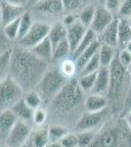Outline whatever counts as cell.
I'll list each match as a JSON object with an SVG mask.
<instances>
[{"label": "cell", "mask_w": 131, "mask_h": 147, "mask_svg": "<svg viewBox=\"0 0 131 147\" xmlns=\"http://www.w3.org/2000/svg\"><path fill=\"white\" fill-rule=\"evenodd\" d=\"M86 93L78 85L77 78L67 82L55 97L46 106L48 120L51 118L53 124H59L69 127H73L80 115L84 112V100Z\"/></svg>", "instance_id": "cell-1"}, {"label": "cell", "mask_w": 131, "mask_h": 147, "mask_svg": "<svg viewBox=\"0 0 131 147\" xmlns=\"http://www.w3.org/2000/svg\"><path fill=\"white\" fill-rule=\"evenodd\" d=\"M49 65L30 49L18 44L12 47L10 77L21 85L25 92L35 89Z\"/></svg>", "instance_id": "cell-2"}, {"label": "cell", "mask_w": 131, "mask_h": 147, "mask_svg": "<svg viewBox=\"0 0 131 147\" xmlns=\"http://www.w3.org/2000/svg\"><path fill=\"white\" fill-rule=\"evenodd\" d=\"M110 69V85L107 92L109 107L113 116H122L129 90V72L118 59V53Z\"/></svg>", "instance_id": "cell-3"}, {"label": "cell", "mask_w": 131, "mask_h": 147, "mask_svg": "<svg viewBox=\"0 0 131 147\" xmlns=\"http://www.w3.org/2000/svg\"><path fill=\"white\" fill-rule=\"evenodd\" d=\"M91 146H131V129L122 116H112L95 134Z\"/></svg>", "instance_id": "cell-4"}, {"label": "cell", "mask_w": 131, "mask_h": 147, "mask_svg": "<svg viewBox=\"0 0 131 147\" xmlns=\"http://www.w3.org/2000/svg\"><path fill=\"white\" fill-rule=\"evenodd\" d=\"M67 82L68 80L60 73L57 64H50L37 86L35 87V90L41 96L43 106L46 107L48 105L55 95L63 88Z\"/></svg>", "instance_id": "cell-5"}, {"label": "cell", "mask_w": 131, "mask_h": 147, "mask_svg": "<svg viewBox=\"0 0 131 147\" xmlns=\"http://www.w3.org/2000/svg\"><path fill=\"white\" fill-rule=\"evenodd\" d=\"M30 10L33 20L38 18L35 21H41L50 25L62 20L65 15L62 0H37L30 6Z\"/></svg>", "instance_id": "cell-6"}, {"label": "cell", "mask_w": 131, "mask_h": 147, "mask_svg": "<svg viewBox=\"0 0 131 147\" xmlns=\"http://www.w3.org/2000/svg\"><path fill=\"white\" fill-rule=\"evenodd\" d=\"M113 115L110 107L97 112L84 111L73 125V130L75 131H84V130L97 131L103 127L105 123Z\"/></svg>", "instance_id": "cell-7"}, {"label": "cell", "mask_w": 131, "mask_h": 147, "mask_svg": "<svg viewBox=\"0 0 131 147\" xmlns=\"http://www.w3.org/2000/svg\"><path fill=\"white\" fill-rule=\"evenodd\" d=\"M24 89L9 76L0 82V111L11 109L24 96Z\"/></svg>", "instance_id": "cell-8"}, {"label": "cell", "mask_w": 131, "mask_h": 147, "mask_svg": "<svg viewBox=\"0 0 131 147\" xmlns=\"http://www.w3.org/2000/svg\"><path fill=\"white\" fill-rule=\"evenodd\" d=\"M50 30V24L41 22V21H34L30 28V30L27 32L25 36L17 40V44L24 47L26 49H32L40 41H42L45 37L48 36Z\"/></svg>", "instance_id": "cell-9"}, {"label": "cell", "mask_w": 131, "mask_h": 147, "mask_svg": "<svg viewBox=\"0 0 131 147\" xmlns=\"http://www.w3.org/2000/svg\"><path fill=\"white\" fill-rule=\"evenodd\" d=\"M33 125L24 122V121L18 120L15 125L7 137L5 144L10 147H20L24 146L27 141L30 131H32Z\"/></svg>", "instance_id": "cell-10"}, {"label": "cell", "mask_w": 131, "mask_h": 147, "mask_svg": "<svg viewBox=\"0 0 131 147\" xmlns=\"http://www.w3.org/2000/svg\"><path fill=\"white\" fill-rule=\"evenodd\" d=\"M116 16L114 15L109 9H107L103 4L99 6H96L94 17H93L92 23L90 25L89 28H91L93 32H95L97 34H100L107 26L113 22Z\"/></svg>", "instance_id": "cell-11"}, {"label": "cell", "mask_w": 131, "mask_h": 147, "mask_svg": "<svg viewBox=\"0 0 131 147\" xmlns=\"http://www.w3.org/2000/svg\"><path fill=\"white\" fill-rule=\"evenodd\" d=\"M26 11H27L26 7L18 6L2 0L0 2V14H1L2 27L17 20V19L21 18Z\"/></svg>", "instance_id": "cell-12"}, {"label": "cell", "mask_w": 131, "mask_h": 147, "mask_svg": "<svg viewBox=\"0 0 131 147\" xmlns=\"http://www.w3.org/2000/svg\"><path fill=\"white\" fill-rule=\"evenodd\" d=\"M49 144L48 137V125H36L32 127L30 136H28L25 145L28 147H45Z\"/></svg>", "instance_id": "cell-13"}, {"label": "cell", "mask_w": 131, "mask_h": 147, "mask_svg": "<svg viewBox=\"0 0 131 147\" xmlns=\"http://www.w3.org/2000/svg\"><path fill=\"white\" fill-rule=\"evenodd\" d=\"M118 18L116 17L109 26L97 34V40L100 44L110 45L118 48Z\"/></svg>", "instance_id": "cell-14"}, {"label": "cell", "mask_w": 131, "mask_h": 147, "mask_svg": "<svg viewBox=\"0 0 131 147\" xmlns=\"http://www.w3.org/2000/svg\"><path fill=\"white\" fill-rule=\"evenodd\" d=\"M17 121L18 118L11 109L0 111V143H5Z\"/></svg>", "instance_id": "cell-15"}, {"label": "cell", "mask_w": 131, "mask_h": 147, "mask_svg": "<svg viewBox=\"0 0 131 147\" xmlns=\"http://www.w3.org/2000/svg\"><path fill=\"white\" fill-rule=\"evenodd\" d=\"M67 28V39H68L69 43L71 46V54L75 51V49L77 48V45L79 44V42L81 41L83 36L86 34L87 30L89 28H87L86 26H84L81 24L79 21L75 22L73 25L69 26Z\"/></svg>", "instance_id": "cell-16"}, {"label": "cell", "mask_w": 131, "mask_h": 147, "mask_svg": "<svg viewBox=\"0 0 131 147\" xmlns=\"http://www.w3.org/2000/svg\"><path fill=\"white\" fill-rule=\"evenodd\" d=\"M109 107V101L106 95L97 93H88L84 100V111L97 112Z\"/></svg>", "instance_id": "cell-17"}, {"label": "cell", "mask_w": 131, "mask_h": 147, "mask_svg": "<svg viewBox=\"0 0 131 147\" xmlns=\"http://www.w3.org/2000/svg\"><path fill=\"white\" fill-rule=\"evenodd\" d=\"M110 85V69L108 67H101L97 72L96 80L90 93H97L107 95Z\"/></svg>", "instance_id": "cell-18"}, {"label": "cell", "mask_w": 131, "mask_h": 147, "mask_svg": "<svg viewBox=\"0 0 131 147\" xmlns=\"http://www.w3.org/2000/svg\"><path fill=\"white\" fill-rule=\"evenodd\" d=\"M32 52L33 54H35L37 57H39L40 59L46 61L47 63L51 64L53 63V45H52L51 41L49 40L48 36L40 41L38 44H36L34 47H32Z\"/></svg>", "instance_id": "cell-19"}, {"label": "cell", "mask_w": 131, "mask_h": 147, "mask_svg": "<svg viewBox=\"0 0 131 147\" xmlns=\"http://www.w3.org/2000/svg\"><path fill=\"white\" fill-rule=\"evenodd\" d=\"M130 40H131V27L129 26V24H128L127 19L118 18V50L124 49Z\"/></svg>", "instance_id": "cell-20"}, {"label": "cell", "mask_w": 131, "mask_h": 147, "mask_svg": "<svg viewBox=\"0 0 131 147\" xmlns=\"http://www.w3.org/2000/svg\"><path fill=\"white\" fill-rule=\"evenodd\" d=\"M11 110L16 115L18 120L24 121V122L33 125L32 117H33V111H34V109L30 107L23 98L17 102L15 105L11 108Z\"/></svg>", "instance_id": "cell-21"}, {"label": "cell", "mask_w": 131, "mask_h": 147, "mask_svg": "<svg viewBox=\"0 0 131 147\" xmlns=\"http://www.w3.org/2000/svg\"><path fill=\"white\" fill-rule=\"evenodd\" d=\"M55 64H57L60 73L68 80L77 78V76H78L77 65L75 60L71 56L63 59V60L59 61L58 63H55Z\"/></svg>", "instance_id": "cell-22"}, {"label": "cell", "mask_w": 131, "mask_h": 147, "mask_svg": "<svg viewBox=\"0 0 131 147\" xmlns=\"http://www.w3.org/2000/svg\"><path fill=\"white\" fill-rule=\"evenodd\" d=\"M48 38L51 41L52 45L56 46L59 42L67 38V28L62 23V21H56L50 25V30L48 32Z\"/></svg>", "instance_id": "cell-23"}, {"label": "cell", "mask_w": 131, "mask_h": 147, "mask_svg": "<svg viewBox=\"0 0 131 147\" xmlns=\"http://www.w3.org/2000/svg\"><path fill=\"white\" fill-rule=\"evenodd\" d=\"M118 48L105 44H100L98 50V57L100 60L101 67H110L112 62L114 61L115 57L118 53Z\"/></svg>", "instance_id": "cell-24"}, {"label": "cell", "mask_w": 131, "mask_h": 147, "mask_svg": "<svg viewBox=\"0 0 131 147\" xmlns=\"http://www.w3.org/2000/svg\"><path fill=\"white\" fill-rule=\"evenodd\" d=\"M99 47H100V43L98 40H96V41L93 42L91 45L89 47H87L85 50H83L81 53L75 59L77 65L78 75H79V72L81 71V69L85 66V64H86L95 54H97V52L99 50Z\"/></svg>", "instance_id": "cell-25"}, {"label": "cell", "mask_w": 131, "mask_h": 147, "mask_svg": "<svg viewBox=\"0 0 131 147\" xmlns=\"http://www.w3.org/2000/svg\"><path fill=\"white\" fill-rule=\"evenodd\" d=\"M69 131H70V129L63 125L52 124L48 125L49 144L50 143H60V140Z\"/></svg>", "instance_id": "cell-26"}, {"label": "cell", "mask_w": 131, "mask_h": 147, "mask_svg": "<svg viewBox=\"0 0 131 147\" xmlns=\"http://www.w3.org/2000/svg\"><path fill=\"white\" fill-rule=\"evenodd\" d=\"M53 49V63H58L59 61L71 56V46L67 38L59 42L56 46H54Z\"/></svg>", "instance_id": "cell-27"}, {"label": "cell", "mask_w": 131, "mask_h": 147, "mask_svg": "<svg viewBox=\"0 0 131 147\" xmlns=\"http://www.w3.org/2000/svg\"><path fill=\"white\" fill-rule=\"evenodd\" d=\"M96 40H97V34L95 32H93L91 28H88L86 34H85L83 38L81 39V41L79 42L77 47L75 49V51L73 52L71 57H73V59H75L83 50H85L87 47H89L93 42L96 41Z\"/></svg>", "instance_id": "cell-28"}, {"label": "cell", "mask_w": 131, "mask_h": 147, "mask_svg": "<svg viewBox=\"0 0 131 147\" xmlns=\"http://www.w3.org/2000/svg\"><path fill=\"white\" fill-rule=\"evenodd\" d=\"M12 48L0 53V82L10 76Z\"/></svg>", "instance_id": "cell-29"}, {"label": "cell", "mask_w": 131, "mask_h": 147, "mask_svg": "<svg viewBox=\"0 0 131 147\" xmlns=\"http://www.w3.org/2000/svg\"><path fill=\"white\" fill-rule=\"evenodd\" d=\"M95 10H96V6L93 3L84 5L81 10L78 12V21L84 26H86L87 28H89L92 23L93 17H94Z\"/></svg>", "instance_id": "cell-30"}, {"label": "cell", "mask_w": 131, "mask_h": 147, "mask_svg": "<svg viewBox=\"0 0 131 147\" xmlns=\"http://www.w3.org/2000/svg\"><path fill=\"white\" fill-rule=\"evenodd\" d=\"M97 72H98V71H97ZM97 72L85 74V75H79L77 78L78 85H79L80 88H81L86 94L90 93L93 88V86H94Z\"/></svg>", "instance_id": "cell-31"}, {"label": "cell", "mask_w": 131, "mask_h": 147, "mask_svg": "<svg viewBox=\"0 0 131 147\" xmlns=\"http://www.w3.org/2000/svg\"><path fill=\"white\" fill-rule=\"evenodd\" d=\"M33 22H34V20H33L32 13H30L28 10H27L25 13L23 14L22 17L20 18V24H19V34H18V38H17V40L22 38L23 36H25V35L27 34V32L30 30V28H32Z\"/></svg>", "instance_id": "cell-32"}, {"label": "cell", "mask_w": 131, "mask_h": 147, "mask_svg": "<svg viewBox=\"0 0 131 147\" xmlns=\"http://www.w3.org/2000/svg\"><path fill=\"white\" fill-rule=\"evenodd\" d=\"M23 99L25 100L26 103L32 109H36L40 107V106H43V102H42L41 96L39 95V93L35 90V89L26 91L25 93H24Z\"/></svg>", "instance_id": "cell-33"}, {"label": "cell", "mask_w": 131, "mask_h": 147, "mask_svg": "<svg viewBox=\"0 0 131 147\" xmlns=\"http://www.w3.org/2000/svg\"><path fill=\"white\" fill-rule=\"evenodd\" d=\"M19 24H20V18L13 22L7 24L6 26L2 27V32L5 34V36L11 41L17 40L19 34Z\"/></svg>", "instance_id": "cell-34"}, {"label": "cell", "mask_w": 131, "mask_h": 147, "mask_svg": "<svg viewBox=\"0 0 131 147\" xmlns=\"http://www.w3.org/2000/svg\"><path fill=\"white\" fill-rule=\"evenodd\" d=\"M47 121H48V111L45 106H40V107L34 109L32 117L33 125H46Z\"/></svg>", "instance_id": "cell-35"}, {"label": "cell", "mask_w": 131, "mask_h": 147, "mask_svg": "<svg viewBox=\"0 0 131 147\" xmlns=\"http://www.w3.org/2000/svg\"><path fill=\"white\" fill-rule=\"evenodd\" d=\"M78 138V147H88L92 145L96 131L84 130V131H75Z\"/></svg>", "instance_id": "cell-36"}, {"label": "cell", "mask_w": 131, "mask_h": 147, "mask_svg": "<svg viewBox=\"0 0 131 147\" xmlns=\"http://www.w3.org/2000/svg\"><path fill=\"white\" fill-rule=\"evenodd\" d=\"M65 14L67 13H78L85 5L83 0H62Z\"/></svg>", "instance_id": "cell-37"}, {"label": "cell", "mask_w": 131, "mask_h": 147, "mask_svg": "<svg viewBox=\"0 0 131 147\" xmlns=\"http://www.w3.org/2000/svg\"><path fill=\"white\" fill-rule=\"evenodd\" d=\"M100 68H101V64H100L98 52H97V54H95V55L93 56L86 64H85V66L81 69V71L79 72V75H85V74L95 73V72H97Z\"/></svg>", "instance_id": "cell-38"}, {"label": "cell", "mask_w": 131, "mask_h": 147, "mask_svg": "<svg viewBox=\"0 0 131 147\" xmlns=\"http://www.w3.org/2000/svg\"><path fill=\"white\" fill-rule=\"evenodd\" d=\"M61 147H77L78 138L75 131H69L60 140Z\"/></svg>", "instance_id": "cell-39"}, {"label": "cell", "mask_w": 131, "mask_h": 147, "mask_svg": "<svg viewBox=\"0 0 131 147\" xmlns=\"http://www.w3.org/2000/svg\"><path fill=\"white\" fill-rule=\"evenodd\" d=\"M131 16V0H121L120 7L116 17L118 18H129Z\"/></svg>", "instance_id": "cell-40"}, {"label": "cell", "mask_w": 131, "mask_h": 147, "mask_svg": "<svg viewBox=\"0 0 131 147\" xmlns=\"http://www.w3.org/2000/svg\"><path fill=\"white\" fill-rule=\"evenodd\" d=\"M118 59L124 68L128 69L131 65V53L127 49H121L118 51Z\"/></svg>", "instance_id": "cell-41"}, {"label": "cell", "mask_w": 131, "mask_h": 147, "mask_svg": "<svg viewBox=\"0 0 131 147\" xmlns=\"http://www.w3.org/2000/svg\"><path fill=\"white\" fill-rule=\"evenodd\" d=\"M120 4H121V0H104L103 2V5L107 9H109L115 16H118Z\"/></svg>", "instance_id": "cell-42"}, {"label": "cell", "mask_w": 131, "mask_h": 147, "mask_svg": "<svg viewBox=\"0 0 131 147\" xmlns=\"http://www.w3.org/2000/svg\"><path fill=\"white\" fill-rule=\"evenodd\" d=\"M61 21L66 27H69L78 21V13H67L63 16Z\"/></svg>", "instance_id": "cell-43"}, {"label": "cell", "mask_w": 131, "mask_h": 147, "mask_svg": "<svg viewBox=\"0 0 131 147\" xmlns=\"http://www.w3.org/2000/svg\"><path fill=\"white\" fill-rule=\"evenodd\" d=\"M11 42H12L11 40H9L5 36V34H3L2 28H1V30H0V53L12 48L13 46L11 45Z\"/></svg>", "instance_id": "cell-44"}, {"label": "cell", "mask_w": 131, "mask_h": 147, "mask_svg": "<svg viewBox=\"0 0 131 147\" xmlns=\"http://www.w3.org/2000/svg\"><path fill=\"white\" fill-rule=\"evenodd\" d=\"M128 72H129V79H130L129 90H128V95H127V99H126V102H125V106H124V110H123L122 116L131 109V65L129 66V68H128Z\"/></svg>", "instance_id": "cell-45"}, {"label": "cell", "mask_w": 131, "mask_h": 147, "mask_svg": "<svg viewBox=\"0 0 131 147\" xmlns=\"http://www.w3.org/2000/svg\"><path fill=\"white\" fill-rule=\"evenodd\" d=\"M4 1H7L9 3L15 4V5L18 6H23V7H27L30 3V0H4Z\"/></svg>", "instance_id": "cell-46"}, {"label": "cell", "mask_w": 131, "mask_h": 147, "mask_svg": "<svg viewBox=\"0 0 131 147\" xmlns=\"http://www.w3.org/2000/svg\"><path fill=\"white\" fill-rule=\"evenodd\" d=\"M123 118L125 119L126 121V123H127V125H128V127H129V129H131V109L129 111H127L124 115L122 116Z\"/></svg>", "instance_id": "cell-47"}, {"label": "cell", "mask_w": 131, "mask_h": 147, "mask_svg": "<svg viewBox=\"0 0 131 147\" xmlns=\"http://www.w3.org/2000/svg\"><path fill=\"white\" fill-rule=\"evenodd\" d=\"M125 49H127V50L129 51L130 53H131V40H130V41H129V42H128V43H127V45H126Z\"/></svg>", "instance_id": "cell-48"}, {"label": "cell", "mask_w": 131, "mask_h": 147, "mask_svg": "<svg viewBox=\"0 0 131 147\" xmlns=\"http://www.w3.org/2000/svg\"><path fill=\"white\" fill-rule=\"evenodd\" d=\"M36 1H37V0H30V3H28V5H30V6H32V4H34Z\"/></svg>", "instance_id": "cell-49"}, {"label": "cell", "mask_w": 131, "mask_h": 147, "mask_svg": "<svg viewBox=\"0 0 131 147\" xmlns=\"http://www.w3.org/2000/svg\"><path fill=\"white\" fill-rule=\"evenodd\" d=\"M83 2H84V4L86 5V4H89L92 2V0H83Z\"/></svg>", "instance_id": "cell-50"}, {"label": "cell", "mask_w": 131, "mask_h": 147, "mask_svg": "<svg viewBox=\"0 0 131 147\" xmlns=\"http://www.w3.org/2000/svg\"><path fill=\"white\" fill-rule=\"evenodd\" d=\"M127 21H128V24H129V26L131 27V16L129 18H127Z\"/></svg>", "instance_id": "cell-51"}, {"label": "cell", "mask_w": 131, "mask_h": 147, "mask_svg": "<svg viewBox=\"0 0 131 147\" xmlns=\"http://www.w3.org/2000/svg\"><path fill=\"white\" fill-rule=\"evenodd\" d=\"M2 28V24H1V14H0V30Z\"/></svg>", "instance_id": "cell-52"}, {"label": "cell", "mask_w": 131, "mask_h": 147, "mask_svg": "<svg viewBox=\"0 0 131 147\" xmlns=\"http://www.w3.org/2000/svg\"><path fill=\"white\" fill-rule=\"evenodd\" d=\"M98 1L100 2L101 4H103V2H104V0H98Z\"/></svg>", "instance_id": "cell-53"}, {"label": "cell", "mask_w": 131, "mask_h": 147, "mask_svg": "<svg viewBox=\"0 0 131 147\" xmlns=\"http://www.w3.org/2000/svg\"><path fill=\"white\" fill-rule=\"evenodd\" d=\"M1 1H2V0H0V2H1Z\"/></svg>", "instance_id": "cell-54"}]
</instances>
